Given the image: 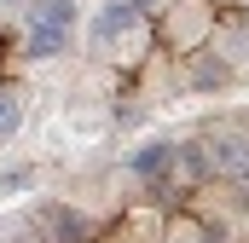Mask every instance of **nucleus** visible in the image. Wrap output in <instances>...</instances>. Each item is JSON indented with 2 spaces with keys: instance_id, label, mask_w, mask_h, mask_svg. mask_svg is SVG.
Listing matches in <instances>:
<instances>
[{
  "instance_id": "8",
  "label": "nucleus",
  "mask_w": 249,
  "mask_h": 243,
  "mask_svg": "<svg viewBox=\"0 0 249 243\" xmlns=\"http://www.w3.org/2000/svg\"><path fill=\"white\" fill-rule=\"evenodd\" d=\"M209 12H203V0H186V6H174V23H168V35H174V47H186V41H203L209 35V23H203Z\"/></svg>"
},
{
  "instance_id": "6",
  "label": "nucleus",
  "mask_w": 249,
  "mask_h": 243,
  "mask_svg": "<svg viewBox=\"0 0 249 243\" xmlns=\"http://www.w3.org/2000/svg\"><path fill=\"white\" fill-rule=\"evenodd\" d=\"M127 174H133V180H145V185L168 180V174H174V145H168V139H145V145L127 156Z\"/></svg>"
},
{
  "instance_id": "12",
  "label": "nucleus",
  "mask_w": 249,
  "mask_h": 243,
  "mask_svg": "<svg viewBox=\"0 0 249 243\" xmlns=\"http://www.w3.org/2000/svg\"><path fill=\"white\" fill-rule=\"evenodd\" d=\"M139 6H145V12H151V6H157V0H139Z\"/></svg>"
},
{
  "instance_id": "4",
  "label": "nucleus",
  "mask_w": 249,
  "mask_h": 243,
  "mask_svg": "<svg viewBox=\"0 0 249 243\" xmlns=\"http://www.w3.org/2000/svg\"><path fill=\"white\" fill-rule=\"evenodd\" d=\"M145 17V6L139 0H105L99 6V17H93V47H110L116 35H127L133 23Z\"/></svg>"
},
{
  "instance_id": "1",
  "label": "nucleus",
  "mask_w": 249,
  "mask_h": 243,
  "mask_svg": "<svg viewBox=\"0 0 249 243\" xmlns=\"http://www.w3.org/2000/svg\"><path fill=\"white\" fill-rule=\"evenodd\" d=\"M41 232H47V243H87L93 238V220L75 203H47L41 208Z\"/></svg>"
},
{
  "instance_id": "5",
  "label": "nucleus",
  "mask_w": 249,
  "mask_h": 243,
  "mask_svg": "<svg viewBox=\"0 0 249 243\" xmlns=\"http://www.w3.org/2000/svg\"><path fill=\"white\" fill-rule=\"evenodd\" d=\"M232 75H238V58H214V52H203V58L186 64V87H191V93H226Z\"/></svg>"
},
{
  "instance_id": "3",
  "label": "nucleus",
  "mask_w": 249,
  "mask_h": 243,
  "mask_svg": "<svg viewBox=\"0 0 249 243\" xmlns=\"http://www.w3.org/2000/svg\"><path fill=\"white\" fill-rule=\"evenodd\" d=\"M70 35H75V29H64V23H47V17H23V58H29V64L58 58L64 47H70Z\"/></svg>"
},
{
  "instance_id": "11",
  "label": "nucleus",
  "mask_w": 249,
  "mask_h": 243,
  "mask_svg": "<svg viewBox=\"0 0 249 243\" xmlns=\"http://www.w3.org/2000/svg\"><path fill=\"white\" fill-rule=\"evenodd\" d=\"M35 0H0V12H29Z\"/></svg>"
},
{
  "instance_id": "9",
  "label": "nucleus",
  "mask_w": 249,
  "mask_h": 243,
  "mask_svg": "<svg viewBox=\"0 0 249 243\" xmlns=\"http://www.w3.org/2000/svg\"><path fill=\"white\" fill-rule=\"evenodd\" d=\"M18 127H23V93L18 87H0V145L18 139Z\"/></svg>"
},
{
  "instance_id": "7",
  "label": "nucleus",
  "mask_w": 249,
  "mask_h": 243,
  "mask_svg": "<svg viewBox=\"0 0 249 243\" xmlns=\"http://www.w3.org/2000/svg\"><path fill=\"white\" fill-rule=\"evenodd\" d=\"M209 174H214V162H209V145H174V174H168V180L197 185V180H209Z\"/></svg>"
},
{
  "instance_id": "10",
  "label": "nucleus",
  "mask_w": 249,
  "mask_h": 243,
  "mask_svg": "<svg viewBox=\"0 0 249 243\" xmlns=\"http://www.w3.org/2000/svg\"><path fill=\"white\" fill-rule=\"evenodd\" d=\"M0 185H6V191H23V185H29V168H12V174H6Z\"/></svg>"
},
{
  "instance_id": "2",
  "label": "nucleus",
  "mask_w": 249,
  "mask_h": 243,
  "mask_svg": "<svg viewBox=\"0 0 249 243\" xmlns=\"http://www.w3.org/2000/svg\"><path fill=\"white\" fill-rule=\"evenodd\" d=\"M209 162H214L220 180L249 185V139H244V133H220V139H209Z\"/></svg>"
}]
</instances>
